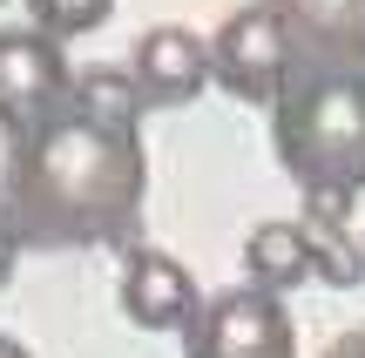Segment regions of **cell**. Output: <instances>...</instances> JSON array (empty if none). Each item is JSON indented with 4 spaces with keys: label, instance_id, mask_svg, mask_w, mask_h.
<instances>
[{
    "label": "cell",
    "instance_id": "cell-1",
    "mask_svg": "<svg viewBox=\"0 0 365 358\" xmlns=\"http://www.w3.org/2000/svg\"><path fill=\"white\" fill-rule=\"evenodd\" d=\"M149 196L143 142L54 108L34 135L7 142L0 230L14 251H135Z\"/></svg>",
    "mask_w": 365,
    "mask_h": 358
},
{
    "label": "cell",
    "instance_id": "cell-2",
    "mask_svg": "<svg viewBox=\"0 0 365 358\" xmlns=\"http://www.w3.org/2000/svg\"><path fill=\"white\" fill-rule=\"evenodd\" d=\"M271 156L304 203H352L365 189V75H291L271 102Z\"/></svg>",
    "mask_w": 365,
    "mask_h": 358
},
{
    "label": "cell",
    "instance_id": "cell-3",
    "mask_svg": "<svg viewBox=\"0 0 365 358\" xmlns=\"http://www.w3.org/2000/svg\"><path fill=\"white\" fill-rule=\"evenodd\" d=\"M291 352L298 338H291L284 298L250 291V284L203 298V311L182 332V358H291Z\"/></svg>",
    "mask_w": 365,
    "mask_h": 358
},
{
    "label": "cell",
    "instance_id": "cell-4",
    "mask_svg": "<svg viewBox=\"0 0 365 358\" xmlns=\"http://www.w3.org/2000/svg\"><path fill=\"white\" fill-rule=\"evenodd\" d=\"M68 48L34 27H0V135L21 142L54 108H68Z\"/></svg>",
    "mask_w": 365,
    "mask_h": 358
},
{
    "label": "cell",
    "instance_id": "cell-5",
    "mask_svg": "<svg viewBox=\"0 0 365 358\" xmlns=\"http://www.w3.org/2000/svg\"><path fill=\"white\" fill-rule=\"evenodd\" d=\"M203 61L210 81L230 88L237 102H277L291 81V48H284V27L271 21V7H237L217 34L203 41Z\"/></svg>",
    "mask_w": 365,
    "mask_h": 358
},
{
    "label": "cell",
    "instance_id": "cell-6",
    "mask_svg": "<svg viewBox=\"0 0 365 358\" xmlns=\"http://www.w3.org/2000/svg\"><path fill=\"white\" fill-rule=\"evenodd\" d=\"M284 27L291 75H365V0H264Z\"/></svg>",
    "mask_w": 365,
    "mask_h": 358
},
{
    "label": "cell",
    "instance_id": "cell-7",
    "mask_svg": "<svg viewBox=\"0 0 365 358\" xmlns=\"http://www.w3.org/2000/svg\"><path fill=\"white\" fill-rule=\"evenodd\" d=\"M122 311H129L143 332H190V318L203 311V298H196V278L170 251L135 243V251L122 257Z\"/></svg>",
    "mask_w": 365,
    "mask_h": 358
},
{
    "label": "cell",
    "instance_id": "cell-8",
    "mask_svg": "<svg viewBox=\"0 0 365 358\" xmlns=\"http://www.w3.org/2000/svg\"><path fill=\"white\" fill-rule=\"evenodd\" d=\"M129 81L135 95H143V108H182L203 95L210 81V61H203V41L190 34V27H149L143 41H135V61H129Z\"/></svg>",
    "mask_w": 365,
    "mask_h": 358
},
{
    "label": "cell",
    "instance_id": "cell-9",
    "mask_svg": "<svg viewBox=\"0 0 365 358\" xmlns=\"http://www.w3.org/2000/svg\"><path fill=\"white\" fill-rule=\"evenodd\" d=\"M244 270H250V291L284 298L291 284L312 278V230H298V223H257L244 237Z\"/></svg>",
    "mask_w": 365,
    "mask_h": 358
},
{
    "label": "cell",
    "instance_id": "cell-10",
    "mask_svg": "<svg viewBox=\"0 0 365 358\" xmlns=\"http://www.w3.org/2000/svg\"><path fill=\"white\" fill-rule=\"evenodd\" d=\"M68 108H75L81 122H95V129H122V135H135L143 95H135V81L122 75V68H88V75L68 81Z\"/></svg>",
    "mask_w": 365,
    "mask_h": 358
},
{
    "label": "cell",
    "instance_id": "cell-11",
    "mask_svg": "<svg viewBox=\"0 0 365 358\" xmlns=\"http://www.w3.org/2000/svg\"><path fill=\"white\" fill-rule=\"evenodd\" d=\"M108 7L115 0H27V14H34V34L48 41H75V34H95V27L108 21Z\"/></svg>",
    "mask_w": 365,
    "mask_h": 358
},
{
    "label": "cell",
    "instance_id": "cell-12",
    "mask_svg": "<svg viewBox=\"0 0 365 358\" xmlns=\"http://www.w3.org/2000/svg\"><path fill=\"white\" fill-rule=\"evenodd\" d=\"M312 278H325V284H359V243L345 237V230H318L312 237Z\"/></svg>",
    "mask_w": 365,
    "mask_h": 358
},
{
    "label": "cell",
    "instance_id": "cell-13",
    "mask_svg": "<svg viewBox=\"0 0 365 358\" xmlns=\"http://www.w3.org/2000/svg\"><path fill=\"white\" fill-rule=\"evenodd\" d=\"M318 358H365V318H359V325H345V332L331 338V345L318 352Z\"/></svg>",
    "mask_w": 365,
    "mask_h": 358
},
{
    "label": "cell",
    "instance_id": "cell-14",
    "mask_svg": "<svg viewBox=\"0 0 365 358\" xmlns=\"http://www.w3.org/2000/svg\"><path fill=\"white\" fill-rule=\"evenodd\" d=\"M14 278V243H7V230H0V284Z\"/></svg>",
    "mask_w": 365,
    "mask_h": 358
},
{
    "label": "cell",
    "instance_id": "cell-15",
    "mask_svg": "<svg viewBox=\"0 0 365 358\" xmlns=\"http://www.w3.org/2000/svg\"><path fill=\"white\" fill-rule=\"evenodd\" d=\"M0 358H34L27 345H14V338H0Z\"/></svg>",
    "mask_w": 365,
    "mask_h": 358
}]
</instances>
